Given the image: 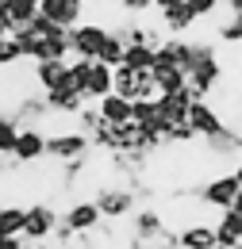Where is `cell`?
Segmentation results:
<instances>
[{
  "mask_svg": "<svg viewBox=\"0 0 242 249\" xmlns=\"http://www.w3.org/2000/svg\"><path fill=\"white\" fill-rule=\"evenodd\" d=\"M188 8H192V16L196 19H208V16H215L219 8H223V0H184Z\"/></svg>",
  "mask_w": 242,
  "mask_h": 249,
  "instance_id": "33",
  "label": "cell"
},
{
  "mask_svg": "<svg viewBox=\"0 0 242 249\" xmlns=\"http://www.w3.org/2000/svg\"><path fill=\"white\" fill-rule=\"evenodd\" d=\"M123 54H127V38L112 27L108 38H104V50H100V58H96V62H104V65H112V69H116V65H123Z\"/></svg>",
  "mask_w": 242,
  "mask_h": 249,
  "instance_id": "26",
  "label": "cell"
},
{
  "mask_svg": "<svg viewBox=\"0 0 242 249\" xmlns=\"http://www.w3.org/2000/svg\"><path fill=\"white\" fill-rule=\"evenodd\" d=\"M120 8L127 12V16H146L154 8V0H120Z\"/></svg>",
  "mask_w": 242,
  "mask_h": 249,
  "instance_id": "34",
  "label": "cell"
},
{
  "mask_svg": "<svg viewBox=\"0 0 242 249\" xmlns=\"http://www.w3.org/2000/svg\"><path fill=\"white\" fill-rule=\"evenodd\" d=\"M239 192H242V184H239L235 173H219V177H212L196 196H200V203H208V207H215V211H231L235 199H239Z\"/></svg>",
  "mask_w": 242,
  "mask_h": 249,
  "instance_id": "5",
  "label": "cell"
},
{
  "mask_svg": "<svg viewBox=\"0 0 242 249\" xmlns=\"http://www.w3.org/2000/svg\"><path fill=\"white\" fill-rule=\"evenodd\" d=\"M20 130H23V126L16 123V115H12V111H0V154H4V157H12V154H16Z\"/></svg>",
  "mask_w": 242,
  "mask_h": 249,
  "instance_id": "25",
  "label": "cell"
},
{
  "mask_svg": "<svg viewBox=\"0 0 242 249\" xmlns=\"http://www.w3.org/2000/svg\"><path fill=\"white\" fill-rule=\"evenodd\" d=\"M23 62V54H20V42H16V35H4L0 38V69H8V65Z\"/></svg>",
  "mask_w": 242,
  "mask_h": 249,
  "instance_id": "31",
  "label": "cell"
},
{
  "mask_svg": "<svg viewBox=\"0 0 242 249\" xmlns=\"http://www.w3.org/2000/svg\"><path fill=\"white\" fill-rule=\"evenodd\" d=\"M104 38H108V27L104 23H77L73 31H69V46H73V58H85V62H96L100 58V50H104Z\"/></svg>",
  "mask_w": 242,
  "mask_h": 249,
  "instance_id": "6",
  "label": "cell"
},
{
  "mask_svg": "<svg viewBox=\"0 0 242 249\" xmlns=\"http://www.w3.org/2000/svg\"><path fill=\"white\" fill-rule=\"evenodd\" d=\"M31 81L39 92H54L69 85V62H31ZM73 89V85H69Z\"/></svg>",
  "mask_w": 242,
  "mask_h": 249,
  "instance_id": "9",
  "label": "cell"
},
{
  "mask_svg": "<svg viewBox=\"0 0 242 249\" xmlns=\"http://www.w3.org/2000/svg\"><path fill=\"white\" fill-rule=\"evenodd\" d=\"M215 238L223 249L242 246V211L231 207V211H219V222H215Z\"/></svg>",
  "mask_w": 242,
  "mask_h": 249,
  "instance_id": "17",
  "label": "cell"
},
{
  "mask_svg": "<svg viewBox=\"0 0 242 249\" xmlns=\"http://www.w3.org/2000/svg\"><path fill=\"white\" fill-rule=\"evenodd\" d=\"M123 65H131V69H142V73H154V65H158V50H150V46H127Z\"/></svg>",
  "mask_w": 242,
  "mask_h": 249,
  "instance_id": "27",
  "label": "cell"
},
{
  "mask_svg": "<svg viewBox=\"0 0 242 249\" xmlns=\"http://www.w3.org/2000/svg\"><path fill=\"white\" fill-rule=\"evenodd\" d=\"M23 226H27V207L0 203V234L4 238H23Z\"/></svg>",
  "mask_w": 242,
  "mask_h": 249,
  "instance_id": "24",
  "label": "cell"
},
{
  "mask_svg": "<svg viewBox=\"0 0 242 249\" xmlns=\"http://www.w3.org/2000/svg\"><path fill=\"white\" fill-rule=\"evenodd\" d=\"M77 123H81V134H96V130H100V126H104V115H100V107H96V104H85V107H81V115H77Z\"/></svg>",
  "mask_w": 242,
  "mask_h": 249,
  "instance_id": "30",
  "label": "cell"
},
{
  "mask_svg": "<svg viewBox=\"0 0 242 249\" xmlns=\"http://www.w3.org/2000/svg\"><path fill=\"white\" fill-rule=\"evenodd\" d=\"M12 157H16L20 165H35V161H42V157H46V130H39V126H23Z\"/></svg>",
  "mask_w": 242,
  "mask_h": 249,
  "instance_id": "12",
  "label": "cell"
},
{
  "mask_svg": "<svg viewBox=\"0 0 242 249\" xmlns=\"http://www.w3.org/2000/svg\"><path fill=\"white\" fill-rule=\"evenodd\" d=\"M200 142H204V154L215 157V161L242 154V130H235V126H223L219 134H212V138H200Z\"/></svg>",
  "mask_w": 242,
  "mask_h": 249,
  "instance_id": "13",
  "label": "cell"
},
{
  "mask_svg": "<svg viewBox=\"0 0 242 249\" xmlns=\"http://www.w3.org/2000/svg\"><path fill=\"white\" fill-rule=\"evenodd\" d=\"M96 107H100V115H104V123L108 126H123V123H135L131 115H135V104L120 92H108L104 100H96Z\"/></svg>",
  "mask_w": 242,
  "mask_h": 249,
  "instance_id": "14",
  "label": "cell"
},
{
  "mask_svg": "<svg viewBox=\"0 0 242 249\" xmlns=\"http://www.w3.org/2000/svg\"><path fill=\"white\" fill-rule=\"evenodd\" d=\"M0 249H27L23 238H0Z\"/></svg>",
  "mask_w": 242,
  "mask_h": 249,
  "instance_id": "35",
  "label": "cell"
},
{
  "mask_svg": "<svg viewBox=\"0 0 242 249\" xmlns=\"http://www.w3.org/2000/svg\"><path fill=\"white\" fill-rule=\"evenodd\" d=\"M4 8H8V0H0V12H4Z\"/></svg>",
  "mask_w": 242,
  "mask_h": 249,
  "instance_id": "39",
  "label": "cell"
},
{
  "mask_svg": "<svg viewBox=\"0 0 242 249\" xmlns=\"http://www.w3.org/2000/svg\"><path fill=\"white\" fill-rule=\"evenodd\" d=\"M42 96H46V104H50L54 115H81V107L89 104L85 96L77 92V89H69V85H65V89H54V92H42Z\"/></svg>",
  "mask_w": 242,
  "mask_h": 249,
  "instance_id": "18",
  "label": "cell"
},
{
  "mask_svg": "<svg viewBox=\"0 0 242 249\" xmlns=\"http://www.w3.org/2000/svg\"><path fill=\"white\" fill-rule=\"evenodd\" d=\"M161 230H165L161 211H154V207H135V215H131V234H135V238H158Z\"/></svg>",
  "mask_w": 242,
  "mask_h": 249,
  "instance_id": "19",
  "label": "cell"
},
{
  "mask_svg": "<svg viewBox=\"0 0 242 249\" xmlns=\"http://www.w3.org/2000/svg\"><path fill=\"white\" fill-rule=\"evenodd\" d=\"M112 92L127 96L131 104L135 100H158V85H154V73L142 69H131V65H116V77H112Z\"/></svg>",
  "mask_w": 242,
  "mask_h": 249,
  "instance_id": "1",
  "label": "cell"
},
{
  "mask_svg": "<svg viewBox=\"0 0 242 249\" xmlns=\"http://www.w3.org/2000/svg\"><path fill=\"white\" fill-rule=\"evenodd\" d=\"M58 226H61V215L50 207V203H31L27 207V226H23V242H27V246L50 242Z\"/></svg>",
  "mask_w": 242,
  "mask_h": 249,
  "instance_id": "4",
  "label": "cell"
},
{
  "mask_svg": "<svg viewBox=\"0 0 242 249\" xmlns=\"http://www.w3.org/2000/svg\"><path fill=\"white\" fill-rule=\"evenodd\" d=\"M27 249H50V246H46V242H39V246H27Z\"/></svg>",
  "mask_w": 242,
  "mask_h": 249,
  "instance_id": "38",
  "label": "cell"
},
{
  "mask_svg": "<svg viewBox=\"0 0 242 249\" xmlns=\"http://www.w3.org/2000/svg\"><path fill=\"white\" fill-rule=\"evenodd\" d=\"M219 249H223V246H219ZM235 249H242V246H235Z\"/></svg>",
  "mask_w": 242,
  "mask_h": 249,
  "instance_id": "41",
  "label": "cell"
},
{
  "mask_svg": "<svg viewBox=\"0 0 242 249\" xmlns=\"http://www.w3.org/2000/svg\"><path fill=\"white\" fill-rule=\"evenodd\" d=\"M108 218L100 215L96 199H73L65 211H61V226H69L73 234H96Z\"/></svg>",
  "mask_w": 242,
  "mask_h": 249,
  "instance_id": "7",
  "label": "cell"
},
{
  "mask_svg": "<svg viewBox=\"0 0 242 249\" xmlns=\"http://www.w3.org/2000/svg\"><path fill=\"white\" fill-rule=\"evenodd\" d=\"M89 73H92V62H85V58H69V85H73L81 96H85V85H89Z\"/></svg>",
  "mask_w": 242,
  "mask_h": 249,
  "instance_id": "29",
  "label": "cell"
},
{
  "mask_svg": "<svg viewBox=\"0 0 242 249\" xmlns=\"http://www.w3.org/2000/svg\"><path fill=\"white\" fill-rule=\"evenodd\" d=\"M96 207H100V215L104 218H131L135 215V207H139V199H135V192L131 188H123V184H100L96 188Z\"/></svg>",
  "mask_w": 242,
  "mask_h": 249,
  "instance_id": "3",
  "label": "cell"
},
{
  "mask_svg": "<svg viewBox=\"0 0 242 249\" xmlns=\"http://www.w3.org/2000/svg\"><path fill=\"white\" fill-rule=\"evenodd\" d=\"M169 4H181V0H154V8L161 12V8H169Z\"/></svg>",
  "mask_w": 242,
  "mask_h": 249,
  "instance_id": "36",
  "label": "cell"
},
{
  "mask_svg": "<svg viewBox=\"0 0 242 249\" xmlns=\"http://www.w3.org/2000/svg\"><path fill=\"white\" fill-rule=\"evenodd\" d=\"M177 238H181V249H219L215 226H204V222H188Z\"/></svg>",
  "mask_w": 242,
  "mask_h": 249,
  "instance_id": "20",
  "label": "cell"
},
{
  "mask_svg": "<svg viewBox=\"0 0 242 249\" xmlns=\"http://www.w3.org/2000/svg\"><path fill=\"white\" fill-rule=\"evenodd\" d=\"M39 16H46L50 23L73 31L77 23H85V4H81V0H42V4H39Z\"/></svg>",
  "mask_w": 242,
  "mask_h": 249,
  "instance_id": "8",
  "label": "cell"
},
{
  "mask_svg": "<svg viewBox=\"0 0 242 249\" xmlns=\"http://www.w3.org/2000/svg\"><path fill=\"white\" fill-rule=\"evenodd\" d=\"M235 177H239V184H242V154H239V161H235V169H231Z\"/></svg>",
  "mask_w": 242,
  "mask_h": 249,
  "instance_id": "37",
  "label": "cell"
},
{
  "mask_svg": "<svg viewBox=\"0 0 242 249\" xmlns=\"http://www.w3.org/2000/svg\"><path fill=\"white\" fill-rule=\"evenodd\" d=\"M89 150H92V138L81 134V130H54V134H46V157L58 161V165L89 157Z\"/></svg>",
  "mask_w": 242,
  "mask_h": 249,
  "instance_id": "2",
  "label": "cell"
},
{
  "mask_svg": "<svg viewBox=\"0 0 242 249\" xmlns=\"http://www.w3.org/2000/svg\"><path fill=\"white\" fill-rule=\"evenodd\" d=\"M158 104H161V115L173 123H188V107H192V92L184 89V92H173V96H158Z\"/></svg>",
  "mask_w": 242,
  "mask_h": 249,
  "instance_id": "23",
  "label": "cell"
},
{
  "mask_svg": "<svg viewBox=\"0 0 242 249\" xmlns=\"http://www.w3.org/2000/svg\"><path fill=\"white\" fill-rule=\"evenodd\" d=\"M112 77H116V69L104 62H92V73H89V85H85V100H104V96L112 92Z\"/></svg>",
  "mask_w": 242,
  "mask_h": 249,
  "instance_id": "22",
  "label": "cell"
},
{
  "mask_svg": "<svg viewBox=\"0 0 242 249\" xmlns=\"http://www.w3.org/2000/svg\"><path fill=\"white\" fill-rule=\"evenodd\" d=\"M81 4H92V0H81Z\"/></svg>",
  "mask_w": 242,
  "mask_h": 249,
  "instance_id": "40",
  "label": "cell"
},
{
  "mask_svg": "<svg viewBox=\"0 0 242 249\" xmlns=\"http://www.w3.org/2000/svg\"><path fill=\"white\" fill-rule=\"evenodd\" d=\"M154 85H158L161 96L184 92V89H188V73L177 69V65H154Z\"/></svg>",
  "mask_w": 242,
  "mask_h": 249,
  "instance_id": "21",
  "label": "cell"
},
{
  "mask_svg": "<svg viewBox=\"0 0 242 249\" xmlns=\"http://www.w3.org/2000/svg\"><path fill=\"white\" fill-rule=\"evenodd\" d=\"M116 31L127 38V46H150V50H158L169 35H165V27L161 23H150V19H131L127 27H116Z\"/></svg>",
  "mask_w": 242,
  "mask_h": 249,
  "instance_id": "10",
  "label": "cell"
},
{
  "mask_svg": "<svg viewBox=\"0 0 242 249\" xmlns=\"http://www.w3.org/2000/svg\"><path fill=\"white\" fill-rule=\"evenodd\" d=\"M39 4H42V0H8V16H12L16 31H20L23 23H31V19L39 16Z\"/></svg>",
  "mask_w": 242,
  "mask_h": 249,
  "instance_id": "28",
  "label": "cell"
},
{
  "mask_svg": "<svg viewBox=\"0 0 242 249\" xmlns=\"http://www.w3.org/2000/svg\"><path fill=\"white\" fill-rule=\"evenodd\" d=\"M188 126L196 130V138H212V134H219L223 130V115L215 111L208 100H192V107H188Z\"/></svg>",
  "mask_w": 242,
  "mask_h": 249,
  "instance_id": "11",
  "label": "cell"
},
{
  "mask_svg": "<svg viewBox=\"0 0 242 249\" xmlns=\"http://www.w3.org/2000/svg\"><path fill=\"white\" fill-rule=\"evenodd\" d=\"M158 23L165 27V35H188V31H192V23H196V16H192V8L181 0V4L161 8V12H158Z\"/></svg>",
  "mask_w": 242,
  "mask_h": 249,
  "instance_id": "16",
  "label": "cell"
},
{
  "mask_svg": "<svg viewBox=\"0 0 242 249\" xmlns=\"http://www.w3.org/2000/svg\"><path fill=\"white\" fill-rule=\"evenodd\" d=\"M131 119L142 126V130L161 134V138H165V130H169V119L161 115V104H158V100H135V115H131Z\"/></svg>",
  "mask_w": 242,
  "mask_h": 249,
  "instance_id": "15",
  "label": "cell"
},
{
  "mask_svg": "<svg viewBox=\"0 0 242 249\" xmlns=\"http://www.w3.org/2000/svg\"><path fill=\"white\" fill-rule=\"evenodd\" d=\"M219 38H223V42H231V46H239L242 42V16H231V19H227V23H219Z\"/></svg>",
  "mask_w": 242,
  "mask_h": 249,
  "instance_id": "32",
  "label": "cell"
}]
</instances>
